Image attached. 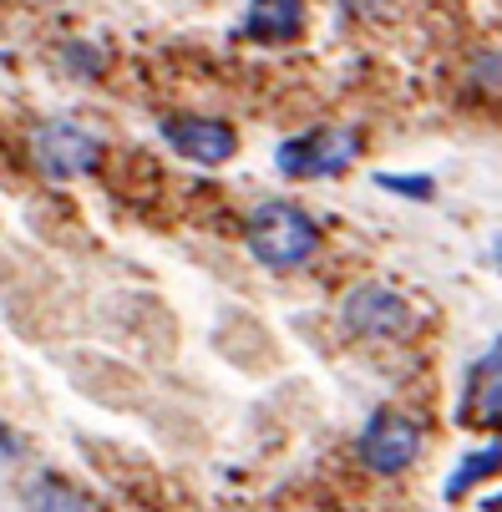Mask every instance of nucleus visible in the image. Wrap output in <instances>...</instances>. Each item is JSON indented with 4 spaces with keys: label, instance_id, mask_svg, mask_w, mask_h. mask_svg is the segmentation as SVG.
Here are the masks:
<instances>
[{
    "label": "nucleus",
    "instance_id": "obj_4",
    "mask_svg": "<svg viewBox=\"0 0 502 512\" xmlns=\"http://www.w3.org/2000/svg\"><path fill=\"white\" fill-rule=\"evenodd\" d=\"M345 325L355 335H376V340H396L411 330V305L396 295V289L386 284H361V289H350L345 295Z\"/></svg>",
    "mask_w": 502,
    "mask_h": 512
},
{
    "label": "nucleus",
    "instance_id": "obj_5",
    "mask_svg": "<svg viewBox=\"0 0 502 512\" xmlns=\"http://www.w3.org/2000/svg\"><path fill=\"white\" fill-rule=\"evenodd\" d=\"M416 452H421V431L401 411H381L361 431V462L371 472H401V467L416 462Z\"/></svg>",
    "mask_w": 502,
    "mask_h": 512
},
{
    "label": "nucleus",
    "instance_id": "obj_8",
    "mask_svg": "<svg viewBox=\"0 0 502 512\" xmlns=\"http://www.w3.org/2000/svg\"><path fill=\"white\" fill-rule=\"evenodd\" d=\"M31 507H36V512H92L77 492H66L61 482H36V487H31Z\"/></svg>",
    "mask_w": 502,
    "mask_h": 512
},
{
    "label": "nucleus",
    "instance_id": "obj_3",
    "mask_svg": "<svg viewBox=\"0 0 502 512\" xmlns=\"http://www.w3.org/2000/svg\"><path fill=\"white\" fill-rule=\"evenodd\" d=\"M36 163L51 178H87L102 163V148H97V137L82 132L77 122H46L36 132Z\"/></svg>",
    "mask_w": 502,
    "mask_h": 512
},
{
    "label": "nucleus",
    "instance_id": "obj_1",
    "mask_svg": "<svg viewBox=\"0 0 502 512\" xmlns=\"http://www.w3.org/2000/svg\"><path fill=\"white\" fill-rule=\"evenodd\" d=\"M315 249H320V229H315L310 213H300L295 203L254 208V218H249V254L264 269H300Z\"/></svg>",
    "mask_w": 502,
    "mask_h": 512
},
{
    "label": "nucleus",
    "instance_id": "obj_7",
    "mask_svg": "<svg viewBox=\"0 0 502 512\" xmlns=\"http://www.w3.org/2000/svg\"><path fill=\"white\" fill-rule=\"evenodd\" d=\"M305 26V0H249L244 36L254 41H284Z\"/></svg>",
    "mask_w": 502,
    "mask_h": 512
},
{
    "label": "nucleus",
    "instance_id": "obj_10",
    "mask_svg": "<svg viewBox=\"0 0 502 512\" xmlns=\"http://www.w3.org/2000/svg\"><path fill=\"white\" fill-rule=\"evenodd\" d=\"M376 183L391 188V193H406V198H432V178H396V173H381Z\"/></svg>",
    "mask_w": 502,
    "mask_h": 512
},
{
    "label": "nucleus",
    "instance_id": "obj_6",
    "mask_svg": "<svg viewBox=\"0 0 502 512\" xmlns=\"http://www.w3.org/2000/svg\"><path fill=\"white\" fill-rule=\"evenodd\" d=\"M163 142L183 158L198 163H224L234 158V127L229 122H213V117H168L163 122Z\"/></svg>",
    "mask_w": 502,
    "mask_h": 512
},
{
    "label": "nucleus",
    "instance_id": "obj_9",
    "mask_svg": "<svg viewBox=\"0 0 502 512\" xmlns=\"http://www.w3.org/2000/svg\"><path fill=\"white\" fill-rule=\"evenodd\" d=\"M492 467H497V442H487V452H477L472 462H462V472L452 477L447 497H462V492H467V487H472V482H477L482 472H492Z\"/></svg>",
    "mask_w": 502,
    "mask_h": 512
},
{
    "label": "nucleus",
    "instance_id": "obj_2",
    "mask_svg": "<svg viewBox=\"0 0 502 512\" xmlns=\"http://www.w3.org/2000/svg\"><path fill=\"white\" fill-rule=\"evenodd\" d=\"M355 153H361V132L350 127H320V132H305V137H290L279 142V173L284 178H335L355 163Z\"/></svg>",
    "mask_w": 502,
    "mask_h": 512
}]
</instances>
